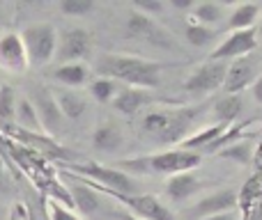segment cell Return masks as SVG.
Here are the masks:
<instances>
[{"instance_id":"cell-1","label":"cell","mask_w":262,"mask_h":220,"mask_svg":"<svg viewBox=\"0 0 262 220\" xmlns=\"http://www.w3.org/2000/svg\"><path fill=\"white\" fill-rule=\"evenodd\" d=\"M166 64L154 60L136 58L124 53H106L99 55L92 64V71L101 78H113L124 87H140V90H154L161 83V74Z\"/></svg>"},{"instance_id":"cell-2","label":"cell","mask_w":262,"mask_h":220,"mask_svg":"<svg viewBox=\"0 0 262 220\" xmlns=\"http://www.w3.org/2000/svg\"><path fill=\"white\" fill-rule=\"evenodd\" d=\"M198 115L200 108H195V106H163V108H152L145 112L140 126L157 142L182 144Z\"/></svg>"},{"instance_id":"cell-3","label":"cell","mask_w":262,"mask_h":220,"mask_svg":"<svg viewBox=\"0 0 262 220\" xmlns=\"http://www.w3.org/2000/svg\"><path fill=\"white\" fill-rule=\"evenodd\" d=\"M203 161V154L186 152V149H166L157 154H145V156H131L120 161V170L131 175H180V172H193Z\"/></svg>"},{"instance_id":"cell-4","label":"cell","mask_w":262,"mask_h":220,"mask_svg":"<svg viewBox=\"0 0 262 220\" xmlns=\"http://www.w3.org/2000/svg\"><path fill=\"white\" fill-rule=\"evenodd\" d=\"M74 172L88 177L92 181V188L101 190V193H111V195H138V184L136 179L127 172H122L120 167H111L104 163H83V165H74Z\"/></svg>"},{"instance_id":"cell-5","label":"cell","mask_w":262,"mask_h":220,"mask_svg":"<svg viewBox=\"0 0 262 220\" xmlns=\"http://www.w3.org/2000/svg\"><path fill=\"white\" fill-rule=\"evenodd\" d=\"M58 35L60 32L53 28V23H46V21L28 23L23 28L21 39H23V46H26L30 67H44V64L53 62L55 51H58Z\"/></svg>"},{"instance_id":"cell-6","label":"cell","mask_w":262,"mask_h":220,"mask_svg":"<svg viewBox=\"0 0 262 220\" xmlns=\"http://www.w3.org/2000/svg\"><path fill=\"white\" fill-rule=\"evenodd\" d=\"M92 53H95V35L85 28H67L58 35V51H55L58 64L85 62Z\"/></svg>"},{"instance_id":"cell-7","label":"cell","mask_w":262,"mask_h":220,"mask_svg":"<svg viewBox=\"0 0 262 220\" xmlns=\"http://www.w3.org/2000/svg\"><path fill=\"white\" fill-rule=\"evenodd\" d=\"M124 35L129 39H145L147 44L157 46V48H175V39L172 35L161 28L154 18L145 16L140 12H131L127 23H124Z\"/></svg>"},{"instance_id":"cell-8","label":"cell","mask_w":262,"mask_h":220,"mask_svg":"<svg viewBox=\"0 0 262 220\" xmlns=\"http://www.w3.org/2000/svg\"><path fill=\"white\" fill-rule=\"evenodd\" d=\"M237 207H239V190L221 188V190H214V193L200 198L193 207L186 209L184 216L193 218V220H205L209 216H219V213L237 211Z\"/></svg>"},{"instance_id":"cell-9","label":"cell","mask_w":262,"mask_h":220,"mask_svg":"<svg viewBox=\"0 0 262 220\" xmlns=\"http://www.w3.org/2000/svg\"><path fill=\"white\" fill-rule=\"evenodd\" d=\"M228 74V62H216V60H207L200 67H195L184 81V90L193 92V94H209L223 87Z\"/></svg>"},{"instance_id":"cell-10","label":"cell","mask_w":262,"mask_h":220,"mask_svg":"<svg viewBox=\"0 0 262 220\" xmlns=\"http://www.w3.org/2000/svg\"><path fill=\"white\" fill-rule=\"evenodd\" d=\"M258 48V30L249 28V30H232L216 48L212 51L209 60L216 62H228V60H237V58H246L249 53Z\"/></svg>"},{"instance_id":"cell-11","label":"cell","mask_w":262,"mask_h":220,"mask_svg":"<svg viewBox=\"0 0 262 220\" xmlns=\"http://www.w3.org/2000/svg\"><path fill=\"white\" fill-rule=\"evenodd\" d=\"M30 62L23 46L21 32H3L0 35V69L5 74H26Z\"/></svg>"},{"instance_id":"cell-12","label":"cell","mask_w":262,"mask_h":220,"mask_svg":"<svg viewBox=\"0 0 262 220\" xmlns=\"http://www.w3.org/2000/svg\"><path fill=\"white\" fill-rule=\"evenodd\" d=\"M30 101H32V106H35L37 115H39V121H41L44 133L58 135L60 131H62V124L67 119H64V115H62V110H60L58 101H55L53 90H49V87H37L35 99H30Z\"/></svg>"},{"instance_id":"cell-13","label":"cell","mask_w":262,"mask_h":220,"mask_svg":"<svg viewBox=\"0 0 262 220\" xmlns=\"http://www.w3.org/2000/svg\"><path fill=\"white\" fill-rule=\"evenodd\" d=\"M118 200H122L124 207H129L134 211V216L143 220H177V216L157 198V195L138 193V195H115Z\"/></svg>"},{"instance_id":"cell-14","label":"cell","mask_w":262,"mask_h":220,"mask_svg":"<svg viewBox=\"0 0 262 220\" xmlns=\"http://www.w3.org/2000/svg\"><path fill=\"white\" fill-rule=\"evenodd\" d=\"M260 76L258 64L251 55L246 58H237L232 62H228V74H226V83L223 90L226 94H242L246 87H251L255 83V78Z\"/></svg>"},{"instance_id":"cell-15","label":"cell","mask_w":262,"mask_h":220,"mask_svg":"<svg viewBox=\"0 0 262 220\" xmlns=\"http://www.w3.org/2000/svg\"><path fill=\"white\" fill-rule=\"evenodd\" d=\"M152 101H154V96L149 94V90H140V87H122L120 94L115 96V101L111 106H113V110H118L120 115L134 117V115H138L143 108L152 106Z\"/></svg>"},{"instance_id":"cell-16","label":"cell","mask_w":262,"mask_h":220,"mask_svg":"<svg viewBox=\"0 0 262 220\" xmlns=\"http://www.w3.org/2000/svg\"><path fill=\"white\" fill-rule=\"evenodd\" d=\"M200 188H203V181L193 172H180V175L168 177V181H166V195L172 202H186Z\"/></svg>"},{"instance_id":"cell-17","label":"cell","mask_w":262,"mask_h":220,"mask_svg":"<svg viewBox=\"0 0 262 220\" xmlns=\"http://www.w3.org/2000/svg\"><path fill=\"white\" fill-rule=\"evenodd\" d=\"M90 74L92 69L88 62H74V64H58L53 69V74H51V78L55 83H60L62 87H67V90H76V87L90 83Z\"/></svg>"},{"instance_id":"cell-18","label":"cell","mask_w":262,"mask_h":220,"mask_svg":"<svg viewBox=\"0 0 262 220\" xmlns=\"http://www.w3.org/2000/svg\"><path fill=\"white\" fill-rule=\"evenodd\" d=\"M124 131L120 129L115 121H101L92 131V147L99 152H118L124 144Z\"/></svg>"},{"instance_id":"cell-19","label":"cell","mask_w":262,"mask_h":220,"mask_svg":"<svg viewBox=\"0 0 262 220\" xmlns=\"http://www.w3.org/2000/svg\"><path fill=\"white\" fill-rule=\"evenodd\" d=\"M55 101H58L60 110H62L64 119L67 121H76L85 115L88 110V99L76 90H67V87H55L53 90Z\"/></svg>"},{"instance_id":"cell-20","label":"cell","mask_w":262,"mask_h":220,"mask_svg":"<svg viewBox=\"0 0 262 220\" xmlns=\"http://www.w3.org/2000/svg\"><path fill=\"white\" fill-rule=\"evenodd\" d=\"M72 202L83 216H90L99 209V190H95L88 181H81V184L72 186Z\"/></svg>"},{"instance_id":"cell-21","label":"cell","mask_w":262,"mask_h":220,"mask_svg":"<svg viewBox=\"0 0 262 220\" xmlns=\"http://www.w3.org/2000/svg\"><path fill=\"white\" fill-rule=\"evenodd\" d=\"M242 110H244V101H242V94H223L221 99L214 104V115H216L219 124L232 126L237 119H239Z\"/></svg>"},{"instance_id":"cell-22","label":"cell","mask_w":262,"mask_h":220,"mask_svg":"<svg viewBox=\"0 0 262 220\" xmlns=\"http://www.w3.org/2000/svg\"><path fill=\"white\" fill-rule=\"evenodd\" d=\"M253 154H255V142L253 140H237V142H232L230 147L221 149V152L216 154L219 158H226V161L235 163V165L239 167H246L253 163Z\"/></svg>"},{"instance_id":"cell-23","label":"cell","mask_w":262,"mask_h":220,"mask_svg":"<svg viewBox=\"0 0 262 220\" xmlns=\"http://www.w3.org/2000/svg\"><path fill=\"white\" fill-rule=\"evenodd\" d=\"M258 16H260V5L258 3H242L230 12L228 28H230V32L232 30H249V28L255 26Z\"/></svg>"},{"instance_id":"cell-24","label":"cell","mask_w":262,"mask_h":220,"mask_svg":"<svg viewBox=\"0 0 262 220\" xmlns=\"http://www.w3.org/2000/svg\"><path fill=\"white\" fill-rule=\"evenodd\" d=\"M124 85H120L118 81H113V78H101L97 76L95 81H90V85H88V92H90V96L97 101V104H113L115 96L120 94V90H122Z\"/></svg>"},{"instance_id":"cell-25","label":"cell","mask_w":262,"mask_h":220,"mask_svg":"<svg viewBox=\"0 0 262 220\" xmlns=\"http://www.w3.org/2000/svg\"><path fill=\"white\" fill-rule=\"evenodd\" d=\"M223 14H226V7L219 3H195V7L191 9V21L200 23V26H216L219 21L223 18Z\"/></svg>"},{"instance_id":"cell-26","label":"cell","mask_w":262,"mask_h":220,"mask_svg":"<svg viewBox=\"0 0 262 220\" xmlns=\"http://www.w3.org/2000/svg\"><path fill=\"white\" fill-rule=\"evenodd\" d=\"M16 121L28 131H39V133H44L41 121H39V115H37V110H35V106H32L30 99H18Z\"/></svg>"},{"instance_id":"cell-27","label":"cell","mask_w":262,"mask_h":220,"mask_svg":"<svg viewBox=\"0 0 262 220\" xmlns=\"http://www.w3.org/2000/svg\"><path fill=\"white\" fill-rule=\"evenodd\" d=\"M16 90L12 85H0V119L3 121H14L16 119Z\"/></svg>"},{"instance_id":"cell-28","label":"cell","mask_w":262,"mask_h":220,"mask_svg":"<svg viewBox=\"0 0 262 220\" xmlns=\"http://www.w3.org/2000/svg\"><path fill=\"white\" fill-rule=\"evenodd\" d=\"M184 39L189 41L191 46L203 48V46H207L209 41L214 39V30L207 26H200V23H195V21H189L186 23V30H184Z\"/></svg>"},{"instance_id":"cell-29","label":"cell","mask_w":262,"mask_h":220,"mask_svg":"<svg viewBox=\"0 0 262 220\" xmlns=\"http://www.w3.org/2000/svg\"><path fill=\"white\" fill-rule=\"evenodd\" d=\"M58 9L64 16H88L95 9V3L92 0H60Z\"/></svg>"},{"instance_id":"cell-30","label":"cell","mask_w":262,"mask_h":220,"mask_svg":"<svg viewBox=\"0 0 262 220\" xmlns=\"http://www.w3.org/2000/svg\"><path fill=\"white\" fill-rule=\"evenodd\" d=\"M49 220H81L72 209L62 207L58 200H49Z\"/></svg>"},{"instance_id":"cell-31","label":"cell","mask_w":262,"mask_h":220,"mask_svg":"<svg viewBox=\"0 0 262 220\" xmlns=\"http://www.w3.org/2000/svg\"><path fill=\"white\" fill-rule=\"evenodd\" d=\"M134 12H140V14H145V16L154 18V16H159V14L163 12V3L161 0H136Z\"/></svg>"},{"instance_id":"cell-32","label":"cell","mask_w":262,"mask_h":220,"mask_svg":"<svg viewBox=\"0 0 262 220\" xmlns=\"http://www.w3.org/2000/svg\"><path fill=\"white\" fill-rule=\"evenodd\" d=\"M253 167H255V172L258 175H262V135H260V140L255 142V154H253Z\"/></svg>"},{"instance_id":"cell-33","label":"cell","mask_w":262,"mask_h":220,"mask_svg":"<svg viewBox=\"0 0 262 220\" xmlns=\"http://www.w3.org/2000/svg\"><path fill=\"white\" fill-rule=\"evenodd\" d=\"M251 94H253V99L258 101V104H262V71H260V76L255 78L253 85H251Z\"/></svg>"},{"instance_id":"cell-34","label":"cell","mask_w":262,"mask_h":220,"mask_svg":"<svg viewBox=\"0 0 262 220\" xmlns=\"http://www.w3.org/2000/svg\"><path fill=\"white\" fill-rule=\"evenodd\" d=\"M170 5L175 9H182V12H191V9L195 7L193 0H170Z\"/></svg>"},{"instance_id":"cell-35","label":"cell","mask_w":262,"mask_h":220,"mask_svg":"<svg viewBox=\"0 0 262 220\" xmlns=\"http://www.w3.org/2000/svg\"><path fill=\"white\" fill-rule=\"evenodd\" d=\"M205 220H237V211H228V213H219V216H209Z\"/></svg>"}]
</instances>
